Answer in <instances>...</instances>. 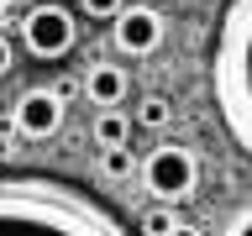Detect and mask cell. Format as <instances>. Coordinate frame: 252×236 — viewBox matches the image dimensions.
<instances>
[{
	"label": "cell",
	"instance_id": "6da1fadb",
	"mask_svg": "<svg viewBox=\"0 0 252 236\" xmlns=\"http://www.w3.org/2000/svg\"><path fill=\"white\" fill-rule=\"evenodd\" d=\"M0 236H131L116 210L42 173H0Z\"/></svg>",
	"mask_w": 252,
	"mask_h": 236
},
{
	"label": "cell",
	"instance_id": "7a4b0ae2",
	"mask_svg": "<svg viewBox=\"0 0 252 236\" xmlns=\"http://www.w3.org/2000/svg\"><path fill=\"white\" fill-rule=\"evenodd\" d=\"M210 100L220 131L252 163V0H226L210 42Z\"/></svg>",
	"mask_w": 252,
	"mask_h": 236
},
{
	"label": "cell",
	"instance_id": "3957f363",
	"mask_svg": "<svg viewBox=\"0 0 252 236\" xmlns=\"http://www.w3.org/2000/svg\"><path fill=\"white\" fill-rule=\"evenodd\" d=\"M137 173H142V189L163 205H184L200 189V157L189 147H179V142H158L153 152L137 163Z\"/></svg>",
	"mask_w": 252,
	"mask_h": 236
},
{
	"label": "cell",
	"instance_id": "277c9868",
	"mask_svg": "<svg viewBox=\"0 0 252 236\" xmlns=\"http://www.w3.org/2000/svg\"><path fill=\"white\" fill-rule=\"evenodd\" d=\"M21 47H27L32 58H42V63H58L74 53L79 42V16L68 11V5H58V0H37L27 16H21Z\"/></svg>",
	"mask_w": 252,
	"mask_h": 236
},
{
	"label": "cell",
	"instance_id": "5b68a950",
	"mask_svg": "<svg viewBox=\"0 0 252 236\" xmlns=\"http://www.w3.org/2000/svg\"><path fill=\"white\" fill-rule=\"evenodd\" d=\"M163 11L158 5H142V0H126L121 11L110 16V47L121 53V58H153L158 47H163Z\"/></svg>",
	"mask_w": 252,
	"mask_h": 236
},
{
	"label": "cell",
	"instance_id": "8992f818",
	"mask_svg": "<svg viewBox=\"0 0 252 236\" xmlns=\"http://www.w3.org/2000/svg\"><path fill=\"white\" fill-rule=\"evenodd\" d=\"M63 116H68V100H58V89H27L11 110V126L27 142H47V137H58Z\"/></svg>",
	"mask_w": 252,
	"mask_h": 236
},
{
	"label": "cell",
	"instance_id": "52a82bcc",
	"mask_svg": "<svg viewBox=\"0 0 252 236\" xmlns=\"http://www.w3.org/2000/svg\"><path fill=\"white\" fill-rule=\"evenodd\" d=\"M126 94H131V74H126L121 63H90V68H84V100H90L94 110L126 105Z\"/></svg>",
	"mask_w": 252,
	"mask_h": 236
},
{
	"label": "cell",
	"instance_id": "ba28073f",
	"mask_svg": "<svg viewBox=\"0 0 252 236\" xmlns=\"http://www.w3.org/2000/svg\"><path fill=\"white\" fill-rule=\"evenodd\" d=\"M90 131H94V142H100V147H126V142H131V131H137V121H131L121 105H105L100 116H94Z\"/></svg>",
	"mask_w": 252,
	"mask_h": 236
},
{
	"label": "cell",
	"instance_id": "9c48e42d",
	"mask_svg": "<svg viewBox=\"0 0 252 236\" xmlns=\"http://www.w3.org/2000/svg\"><path fill=\"white\" fill-rule=\"evenodd\" d=\"M168 116H173V105H168V100H163V94H147V100L137 105V116H131V121H137V126H147V131H158V126H168Z\"/></svg>",
	"mask_w": 252,
	"mask_h": 236
},
{
	"label": "cell",
	"instance_id": "30bf717a",
	"mask_svg": "<svg viewBox=\"0 0 252 236\" xmlns=\"http://www.w3.org/2000/svg\"><path fill=\"white\" fill-rule=\"evenodd\" d=\"M100 168H105L110 178H131V173H137V157L126 152V147H100Z\"/></svg>",
	"mask_w": 252,
	"mask_h": 236
},
{
	"label": "cell",
	"instance_id": "8fae6325",
	"mask_svg": "<svg viewBox=\"0 0 252 236\" xmlns=\"http://www.w3.org/2000/svg\"><path fill=\"white\" fill-rule=\"evenodd\" d=\"M173 220H179V215H173L168 205L158 200V210H147V215H142V231H147V236H168V231H173Z\"/></svg>",
	"mask_w": 252,
	"mask_h": 236
},
{
	"label": "cell",
	"instance_id": "7c38bea8",
	"mask_svg": "<svg viewBox=\"0 0 252 236\" xmlns=\"http://www.w3.org/2000/svg\"><path fill=\"white\" fill-rule=\"evenodd\" d=\"M121 5H126V0H79V11L90 16V21H110Z\"/></svg>",
	"mask_w": 252,
	"mask_h": 236
},
{
	"label": "cell",
	"instance_id": "4fadbf2b",
	"mask_svg": "<svg viewBox=\"0 0 252 236\" xmlns=\"http://www.w3.org/2000/svg\"><path fill=\"white\" fill-rule=\"evenodd\" d=\"M220 236H252V205H242V210L226 220V231H220Z\"/></svg>",
	"mask_w": 252,
	"mask_h": 236
},
{
	"label": "cell",
	"instance_id": "5bb4252c",
	"mask_svg": "<svg viewBox=\"0 0 252 236\" xmlns=\"http://www.w3.org/2000/svg\"><path fill=\"white\" fill-rule=\"evenodd\" d=\"M11 68H16V47L5 42V31H0V79L11 74Z\"/></svg>",
	"mask_w": 252,
	"mask_h": 236
},
{
	"label": "cell",
	"instance_id": "9a60e30c",
	"mask_svg": "<svg viewBox=\"0 0 252 236\" xmlns=\"http://www.w3.org/2000/svg\"><path fill=\"white\" fill-rule=\"evenodd\" d=\"M168 236H205V231H200V226H189V220H173V231H168Z\"/></svg>",
	"mask_w": 252,
	"mask_h": 236
},
{
	"label": "cell",
	"instance_id": "2e32d148",
	"mask_svg": "<svg viewBox=\"0 0 252 236\" xmlns=\"http://www.w3.org/2000/svg\"><path fill=\"white\" fill-rule=\"evenodd\" d=\"M0 31H11V5H0Z\"/></svg>",
	"mask_w": 252,
	"mask_h": 236
},
{
	"label": "cell",
	"instance_id": "e0dca14e",
	"mask_svg": "<svg viewBox=\"0 0 252 236\" xmlns=\"http://www.w3.org/2000/svg\"><path fill=\"white\" fill-rule=\"evenodd\" d=\"M0 5H21V0H0Z\"/></svg>",
	"mask_w": 252,
	"mask_h": 236
}]
</instances>
